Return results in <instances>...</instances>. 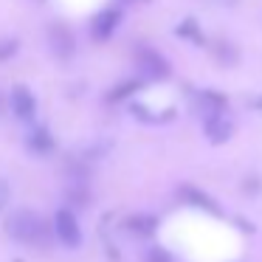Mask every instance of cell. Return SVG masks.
<instances>
[{"mask_svg":"<svg viewBox=\"0 0 262 262\" xmlns=\"http://www.w3.org/2000/svg\"><path fill=\"white\" fill-rule=\"evenodd\" d=\"M178 200H181L183 206H192V209L206 211V214H214V217L223 214V209L217 206V200L211 198V194H206L203 189L192 186V183H183V186L178 189Z\"/></svg>","mask_w":262,"mask_h":262,"instance_id":"obj_5","label":"cell"},{"mask_svg":"<svg viewBox=\"0 0 262 262\" xmlns=\"http://www.w3.org/2000/svg\"><path fill=\"white\" fill-rule=\"evenodd\" d=\"M9 200H12V189H9L6 183L0 181V211H3V209L9 206Z\"/></svg>","mask_w":262,"mask_h":262,"instance_id":"obj_17","label":"cell"},{"mask_svg":"<svg viewBox=\"0 0 262 262\" xmlns=\"http://www.w3.org/2000/svg\"><path fill=\"white\" fill-rule=\"evenodd\" d=\"M51 228L62 245H68V248H79L82 245V228H79V220H76V214L71 209H59L54 214Z\"/></svg>","mask_w":262,"mask_h":262,"instance_id":"obj_3","label":"cell"},{"mask_svg":"<svg viewBox=\"0 0 262 262\" xmlns=\"http://www.w3.org/2000/svg\"><path fill=\"white\" fill-rule=\"evenodd\" d=\"M147 262H172V256L166 254V248L155 245V248H149V251H147Z\"/></svg>","mask_w":262,"mask_h":262,"instance_id":"obj_15","label":"cell"},{"mask_svg":"<svg viewBox=\"0 0 262 262\" xmlns=\"http://www.w3.org/2000/svg\"><path fill=\"white\" fill-rule=\"evenodd\" d=\"M17 54V40H0V62Z\"/></svg>","mask_w":262,"mask_h":262,"instance_id":"obj_16","label":"cell"},{"mask_svg":"<svg viewBox=\"0 0 262 262\" xmlns=\"http://www.w3.org/2000/svg\"><path fill=\"white\" fill-rule=\"evenodd\" d=\"M203 133L209 144H226L234 136V121L226 110H214V113L203 116Z\"/></svg>","mask_w":262,"mask_h":262,"instance_id":"obj_4","label":"cell"},{"mask_svg":"<svg viewBox=\"0 0 262 262\" xmlns=\"http://www.w3.org/2000/svg\"><path fill=\"white\" fill-rule=\"evenodd\" d=\"M127 228H130L136 237H152V234L158 231V220H155L152 214H133L130 220H127Z\"/></svg>","mask_w":262,"mask_h":262,"instance_id":"obj_11","label":"cell"},{"mask_svg":"<svg viewBox=\"0 0 262 262\" xmlns=\"http://www.w3.org/2000/svg\"><path fill=\"white\" fill-rule=\"evenodd\" d=\"M119 23H121L119 9H102V12L93 14V20H91V37L96 42L110 40V37L116 34V29H119Z\"/></svg>","mask_w":262,"mask_h":262,"instance_id":"obj_6","label":"cell"},{"mask_svg":"<svg viewBox=\"0 0 262 262\" xmlns=\"http://www.w3.org/2000/svg\"><path fill=\"white\" fill-rule=\"evenodd\" d=\"M26 147H29L31 152H37V155H48L54 147H57V141H54V136H51L48 127L34 124L29 130V136H26Z\"/></svg>","mask_w":262,"mask_h":262,"instance_id":"obj_8","label":"cell"},{"mask_svg":"<svg viewBox=\"0 0 262 262\" xmlns=\"http://www.w3.org/2000/svg\"><path fill=\"white\" fill-rule=\"evenodd\" d=\"M130 110H133V116H136L138 121H149V124H166V121H172V119H175V107H166V110H152L149 104L136 102Z\"/></svg>","mask_w":262,"mask_h":262,"instance_id":"obj_10","label":"cell"},{"mask_svg":"<svg viewBox=\"0 0 262 262\" xmlns=\"http://www.w3.org/2000/svg\"><path fill=\"white\" fill-rule=\"evenodd\" d=\"M9 102H12V110H14V116H17L20 121H31L37 116V99L26 85H14Z\"/></svg>","mask_w":262,"mask_h":262,"instance_id":"obj_7","label":"cell"},{"mask_svg":"<svg viewBox=\"0 0 262 262\" xmlns=\"http://www.w3.org/2000/svg\"><path fill=\"white\" fill-rule=\"evenodd\" d=\"M46 231H48V226L42 223V217L37 211H29V209L14 211L6 220V234L12 239H17V243H26V245L46 243Z\"/></svg>","mask_w":262,"mask_h":262,"instance_id":"obj_1","label":"cell"},{"mask_svg":"<svg viewBox=\"0 0 262 262\" xmlns=\"http://www.w3.org/2000/svg\"><path fill=\"white\" fill-rule=\"evenodd\" d=\"M175 34L181 37V40H186V42H192V46H203L206 42V37H203V31H200V23L198 20H181L178 23V29H175Z\"/></svg>","mask_w":262,"mask_h":262,"instance_id":"obj_12","label":"cell"},{"mask_svg":"<svg viewBox=\"0 0 262 262\" xmlns=\"http://www.w3.org/2000/svg\"><path fill=\"white\" fill-rule=\"evenodd\" d=\"M198 102H200V110H203V116H209V113H214V110H226V96L223 93H217V91H203L198 96Z\"/></svg>","mask_w":262,"mask_h":262,"instance_id":"obj_13","label":"cell"},{"mask_svg":"<svg viewBox=\"0 0 262 262\" xmlns=\"http://www.w3.org/2000/svg\"><path fill=\"white\" fill-rule=\"evenodd\" d=\"M144 88V82L141 79H127V82H121V85H116L113 91H110V102H121V99H130L133 93H138Z\"/></svg>","mask_w":262,"mask_h":262,"instance_id":"obj_14","label":"cell"},{"mask_svg":"<svg viewBox=\"0 0 262 262\" xmlns=\"http://www.w3.org/2000/svg\"><path fill=\"white\" fill-rule=\"evenodd\" d=\"M248 107L256 110V113H262V93H256L254 99H248Z\"/></svg>","mask_w":262,"mask_h":262,"instance_id":"obj_18","label":"cell"},{"mask_svg":"<svg viewBox=\"0 0 262 262\" xmlns=\"http://www.w3.org/2000/svg\"><path fill=\"white\" fill-rule=\"evenodd\" d=\"M48 42H51V51L62 59L74 54V37H71V31L59 23H54L51 29H48Z\"/></svg>","mask_w":262,"mask_h":262,"instance_id":"obj_9","label":"cell"},{"mask_svg":"<svg viewBox=\"0 0 262 262\" xmlns=\"http://www.w3.org/2000/svg\"><path fill=\"white\" fill-rule=\"evenodd\" d=\"M136 68L144 76V82H161L169 76V62L149 46H141L136 51Z\"/></svg>","mask_w":262,"mask_h":262,"instance_id":"obj_2","label":"cell"}]
</instances>
